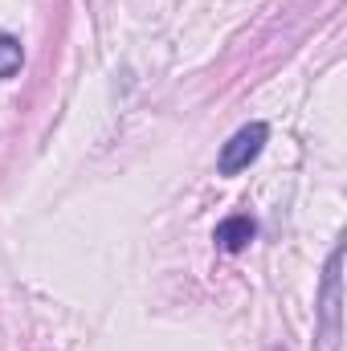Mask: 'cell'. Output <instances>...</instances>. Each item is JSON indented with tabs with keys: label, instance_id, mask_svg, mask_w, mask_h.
<instances>
[{
	"label": "cell",
	"instance_id": "6da1fadb",
	"mask_svg": "<svg viewBox=\"0 0 347 351\" xmlns=\"http://www.w3.org/2000/svg\"><path fill=\"white\" fill-rule=\"evenodd\" d=\"M339 282H344V245L331 250L327 269H323V294H319V323H323V339H327V348L339 343V311H344Z\"/></svg>",
	"mask_w": 347,
	"mask_h": 351
},
{
	"label": "cell",
	"instance_id": "7a4b0ae2",
	"mask_svg": "<svg viewBox=\"0 0 347 351\" xmlns=\"http://www.w3.org/2000/svg\"><path fill=\"white\" fill-rule=\"evenodd\" d=\"M265 139H270V127H265V123H246V127H241L225 147H221V176L246 172V168L261 156Z\"/></svg>",
	"mask_w": 347,
	"mask_h": 351
},
{
	"label": "cell",
	"instance_id": "277c9868",
	"mask_svg": "<svg viewBox=\"0 0 347 351\" xmlns=\"http://www.w3.org/2000/svg\"><path fill=\"white\" fill-rule=\"evenodd\" d=\"M21 62H25L21 41H16V37H8V33H0V78H12V74L21 70Z\"/></svg>",
	"mask_w": 347,
	"mask_h": 351
},
{
	"label": "cell",
	"instance_id": "3957f363",
	"mask_svg": "<svg viewBox=\"0 0 347 351\" xmlns=\"http://www.w3.org/2000/svg\"><path fill=\"white\" fill-rule=\"evenodd\" d=\"M254 233H258V225H254L250 217H225V221L217 225V245H221L225 254H241V250L254 241Z\"/></svg>",
	"mask_w": 347,
	"mask_h": 351
}]
</instances>
